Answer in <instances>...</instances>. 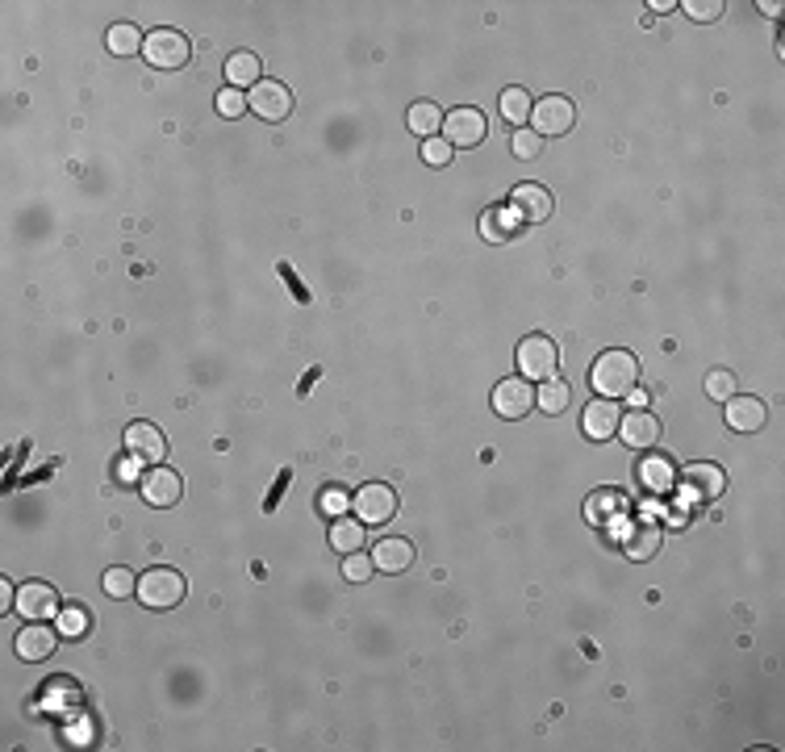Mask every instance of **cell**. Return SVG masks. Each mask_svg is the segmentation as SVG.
Listing matches in <instances>:
<instances>
[{
	"label": "cell",
	"mask_w": 785,
	"mask_h": 752,
	"mask_svg": "<svg viewBox=\"0 0 785 752\" xmlns=\"http://www.w3.org/2000/svg\"><path fill=\"white\" fill-rule=\"evenodd\" d=\"M589 385L598 389L602 397H627L631 389H639V360L631 356V351H602L598 360H593L589 368Z\"/></svg>",
	"instance_id": "1"
},
{
	"label": "cell",
	"mask_w": 785,
	"mask_h": 752,
	"mask_svg": "<svg viewBox=\"0 0 785 752\" xmlns=\"http://www.w3.org/2000/svg\"><path fill=\"white\" fill-rule=\"evenodd\" d=\"M560 368V347L547 335H527L518 343V372L527 381H552Z\"/></svg>",
	"instance_id": "2"
},
{
	"label": "cell",
	"mask_w": 785,
	"mask_h": 752,
	"mask_svg": "<svg viewBox=\"0 0 785 752\" xmlns=\"http://www.w3.org/2000/svg\"><path fill=\"white\" fill-rule=\"evenodd\" d=\"M184 590H188V585H184V577L176 569H151L147 577H138V598H142V606H151V610L180 606Z\"/></svg>",
	"instance_id": "3"
},
{
	"label": "cell",
	"mask_w": 785,
	"mask_h": 752,
	"mask_svg": "<svg viewBox=\"0 0 785 752\" xmlns=\"http://www.w3.org/2000/svg\"><path fill=\"white\" fill-rule=\"evenodd\" d=\"M142 55H147V63L159 67V72H176V67H184L188 55H193V42L180 30H155L142 42Z\"/></svg>",
	"instance_id": "4"
},
{
	"label": "cell",
	"mask_w": 785,
	"mask_h": 752,
	"mask_svg": "<svg viewBox=\"0 0 785 752\" xmlns=\"http://www.w3.org/2000/svg\"><path fill=\"white\" fill-rule=\"evenodd\" d=\"M485 134H489V117L481 109H472V105L451 109L443 117V138H447L451 147H481Z\"/></svg>",
	"instance_id": "5"
},
{
	"label": "cell",
	"mask_w": 785,
	"mask_h": 752,
	"mask_svg": "<svg viewBox=\"0 0 785 752\" xmlns=\"http://www.w3.org/2000/svg\"><path fill=\"white\" fill-rule=\"evenodd\" d=\"M351 506H355V519H360L364 527H380V523H389L397 514V493L389 485L372 481V485H360V493L351 498Z\"/></svg>",
	"instance_id": "6"
},
{
	"label": "cell",
	"mask_w": 785,
	"mask_h": 752,
	"mask_svg": "<svg viewBox=\"0 0 785 752\" xmlns=\"http://www.w3.org/2000/svg\"><path fill=\"white\" fill-rule=\"evenodd\" d=\"M13 610L26 623H46V619H55L59 615V594H55V585L51 581H26L17 590V602H13Z\"/></svg>",
	"instance_id": "7"
},
{
	"label": "cell",
	"mask_w": 785,
	"mask_h": 752,
	"mask_svg": "<svg viewBox=\"0 0 785 752\" xmlns=\"http://www.w3.org/2000/svg\"><path fill=\"white\" fill-rule=\"evenodd\" d=\"M247 109L259 113V117H268V122H280V117H289V109H293V92H289V84H280V80H259L247 92Z\"/></svg>",
	"instance_id": "8"
},
{
	"label": "cell",
	"mask_w": 785,
	"mask_h": 752,
	"mask_svg": "<svg viewBox=\"0 0 785 752\" xmlns=\"http://www.w3.org/2000/svg\"><path fill=\"white\" fill-rule=\"evenodd\" d=\"M677 485L685 489L689 502H715V498H723V489H727V473L719 464H694V468H685V477Z\"/></svg>",
	"instance_id": "9"
},
{
	"label": "cell",
	"mask_w": 785,
	"mask_h": 752,
	"mask_svg": "<svg viewBox=\"0 0 785 752\" xmlns=\"http://www.w3.org/2000/svg\"><path fill=\"white\" fill-rule=\"evenodd\" d=\"M531 406H535V389L522 376H506V381L493 385V410L502 418H527Z\"/></svg>",
	"instance_id": "10"
},
{
	"label": "cell",
	"mask_w": 785,
	"mask_h": 752,
	"mask_svg": "<svg viewBox=\"0 0 785 752\" xmlns=\"http://www.w3.org/2000/svg\"><path fill=\"white\" fill-rule=\"evenodd\" d=\"M510 209H514V214H518L522 222L539 226V222H547V218H552L556 201H552V193H547L543 184H518L514 193H510Z\"/></svg>",
	"instance_id": "11"
},
{
	"label": "cell",
	"mask_w": 785,
	"mask_h": 752,
	"mask_svg": "<svg viewBox=\"0 0 785 752\" xmlns=\"http://www.w3.org/2000/svg\"><path fill=\"white\" fill-rule=\"evenodd\" d=\"M142 498H147L151 506H159V510H168V506H176L180 498H184V481H180V473H172V468H147L142 473Z\"/></svg>",
	"instance_id": "12"
},
{
	"label": "cell",
	"mask_w": 785,
	"mask_h": 752,
	"mask_svg": "<svg viewBox=\"0 0 785 752\" xmlns=\"http://www.w3.org/2000/svg\"><path fill=\"white\" fill-rule=\"evenodd\" d=\"M531 122H535L539 138L543 134H568V130H573V122H577V109H573V101H564V97H543L531 109Z\"/></svg>",
	"instance_id": "13"
},
{
	"label": "cell",
	"mask_w": 785,
	"mask_h": 752,
	"mask_svg": "<svg viewBox=\"0 0 785 752\" xmlns=\"http://www.w3.org/2000/svg\"><path fill=\"white\" fill-rule=\"evenodd\" d=\"M163 452H168V443H163L159 427H151V422H130L126 427V456L155 464V460H163Z\"/></svg>",
	"instance_id": "14"
},
{
	"label": "cell",
	"mask_w": 785,
	"mask_h": 752,
	"mask_svg": "<svg viewBox=\"0 0 785 752\" xmlns=\"http://www.w3.org/2000/svg\"><path fill=\"white\" fill-rule=\"evenodd\" d=\"M723 406H727V427L740 431V435H752V431H760L769 422V410H765L760 397H740V393H735L731 402H723Z\"/></svg>",
	"instance_id": "15"
},
{
	"label": "cell",
	"mask_w": 785,
	"mask_h": 752,
	"mask_svg": "<svg viewBox=\"0 0 785 752\" xmlns=\"http://www.w3.org/2000/svg\"><path fill=\"white\" fill-rule=\"evenodd\" d=\"M618 435H623L627 448H652V443H660V418L652 410H631L623 422H618Z\"/></svg>",
	"instance_id": "16"
},
{
	"label": "cell",
	"mask_w": 785,
	"mask_h": 752,
	"mask_svg": "<svg viewBox=\"0 0 785 752\" xmlns=\"http://www.w3.org/2000/svg\"><path fill=\"white\" fill-rule=\"evenodd\" d=\"M618 422H623V414H618V406L610 402V397H598V402H589V406H585L581 431H585L593 443H602V439L618 435Z\"/></svg>",
	"instance_id": "17"
},
{
	"label": "cell",
	"mask_w": 785,
	"mask_h": 752,
	"mask_svg": "<svg viewBox=\"0 0 785 752\" xmlns=\"http://www.w3.org/2000/svg\"><path fill=\"white\" fill-rule=\"evenodd\" d=\"M55 644H59L55 627L26 623V627H21V636H17V656H21V661H46V656L55 652Z\"/></svg>",
	"instance_id": "18"
},
{
	"label": "cell",
	"mask_w": 785,
	"mask_h": 752,
	"mask_svg": "<svg viewBox=\"0 0 785 752\" xmlns=\"http://www.w3.org/2000/svg\"><path fill=\"white\" fill-rule=\"evenodd\" d=\"M623 514H627V493H618V489H598V493H589V502H585V519H589V523L610 527L614 519H623Z\"/></svg>",
	"instance_id": "19"
},
{
	"label": "cell",
	"mask_w": 785,
	"mask_h": 752,
	"mask_svg": "<svg viewBox=\"0 0 785 752\" xmlns=\"http://www.w3.org/2000/svg\"><path fill=\"white\" fill-rule=\"evenodd\" d=\"M372 560H376V569H385V573H406L414 564V544H410V539L389 535V539H380V544L372 548Z\"/></svg>",
	"instance_id": "20"
},
{
	"label": "cell",
	"mask_w": 785,
	"mask_h": 752,
	"mask_svg": "<svg viewBox=\"0 0 785 752\" xmlns=\"http://www.w3.org/2000/svg\"><path fill=\"white\" fill-rule=\"evenodd\" d=\"M660 523H652V519H644V523H631L627 527V539H623V552L631 556V560H652L656 552H660Z\"/></svg>",
	"instance_id": "21"
},
{
	"label": "cell",
	"mask_w": 785,
	"mask_h": 752,
	"mask_svg": "<svg viewBox=\"0 0 785 752\" xmlns=\"http://www.w3.org/2000/svg\"><path fill=\"white\" fill-rule=\"evenodd\" d=\"M518 226H522V218L514 214L510 205H493V209H485V218H481V234L489 243H510L518 234Z\"/></svg>",
	"instance_id": "22"
},
{
	"label": "cell",
	"mask_w": 785,
	"mask_h": 752,
	"mask_svg": "<svg viewBox=\"0 0 785 752\" xmlns=\"http://www.w3.org/2000/svg\"><path fill=\"white\" fill-rule=\"evenodd\" d=\"M259 76H264V63H259V55H251V51H234L230 59H226V84L230 88H255L259 84Z\"/></svg>",
	"instance_id": "23"
},
{
	"label": "cell",
	"mask_w": 785,
	"mask_h": 752,
	"mask_svg": "<svg viewBox=\"0 0 785 752\" xmlns=\"http://www.w3.org/2000/svg\"><path fill=\"white\" fill-rule=\"evenodd\" d=\"M639 477H644V485L652 493H669L677 485V468L669 456H648L644 464H639Z\"/></svg>",
	"instance_id": "24"
},
{
	"label": "cell",
	"mask_w": 785,
	"mask_h": 752,
	"mask_svg": "<svg viewBox=\"0 0 785 752\" xmlns=\"http://www.w3.org/2000/svg\"><path fill=\"white\" fill-rule=\"evenodd\" d=\"M330 544H335L343 556L360 552L364 548V523L360 519H335V527H330Z\"/></svg>",
	"instance_id": "25"
},
{
	"label": "cell",
	"mask_w": 785,
	"mask_h": 752,
	"mask_svg": "<svg viewBox=\"0 0 785 752\" xmlns=\"http://www.w3.org/2000/svg\"><path fill=\"white\" fill-rule=\"evenodd\" d=\"M410 130H414L418 138H435V130H443V113H439V105H431V101L410 105Z\"/></svg>",
	"instance_id": "26"
},
{
	"label": "cell",
	"mask_w": 785,
	"mask_h": 752,
	"mask_svg": "<svg viewBox=\"0 0 785 752\" xmlns=\"http://www.w3.org/2000/svg\"><path fill=\"white\" fill-rule=\"evenodd\" d=\"M531 109H535V101L527 97V88H506L502 92V117L510 126H522L531 117Z\"/></svg>",
	"instance_id": "27"
},
{
	"label": "cell",
	"mask_w": 785,
	"mask_h": 752,
	"mask_svg": "<svg viewBox=\"0 0 785 752\" xmlns=\"http://www.w3.org/2000/svg\"><path fill=\"white\" fill-rule=\"evenodd\" d=\"M105 42H109V51H113V55H138V51H142V42H147V38H142V34L130 26V21H126V26H113Z\"/></svg>",
	"instance_id": "28"
},
{
	"label": "cell",
	"mask_w": 785,
	"mask_h": 752,
	"mask_svg": "<svg viewBox=\"0 0 785 752\" xmlns=\"http://www.w3.org/2000/svg\"><path fill=\"white\" fill-rule=\"evenodd\" d=\"M88 610L84 606H67V610H59V636H67V640H80V636H88Z\"/></svg>",
	"instance_id": "29"
},
{
	"label": "cell",
	"mask_w": 785,
	"mask_h": 752,
	"mask_svg": "<svg viewBox=\"0 0 785 752\" xmlns=\"http://www.w3.org/2000/svg\"><path fill=\"white\" fill-rule=\"evenodd\" d=\"M568 397H573V393H568V385H564V381H543V389L535 393V402H539L547 414H564Z\"/></svg>",
	"instance_id": "30"
},
{
	"label": "cell",
	"mask_w": 785,
	"mask_h": 752,
	"mask_svg": "<svg viewBox=\"0 0 785 752\" xmlns=\"http://www.w3.org/2000/svg\"><path fill=\"white\" fill-rule=\"evenodd\" d=\"M372 569H376V560H372L364 548H360V552H351V556L343 560V577H347V581H355V585H364V581L372 577Z\"/></svg>",
	"instance_id": "31"
},
{
	"label": "cell",
	"mask_w": 785,
	"mask_h": 752,
	"mask_svg": "<svg viewBox=\"0 0 785 752\" xmlns=\"http://www.w3.org/2000/svg\"><path fill=\"white\" fill-rule=\"evenodd\" d=\"M105 594H109V598H130V594H138L134 573H130V569H109V573H105Z\"/></svg>",
	"instance_id": "32"
},
{
	"label": "cell",
	"mask_w": 785,
	"mask_h": 752,
	"mask_svg": "<svg viewBox=\"0 0 785 752\" xmlns=\"http://www.w3.org/2000/svg\"><path fill=\"white\" fill-rule=\"evenodd\" d=\"M706 397H715V402H731V397H735V376L727 368H715L706 376Z\"/></svg>",
	"instance_id": "33"
},
{
	"label": "cell",
	"mask_w": 785,
	"mask_h": 752,
	"mask_svg": "<svg viewBox=\"0 0 785 752\" xmlns=\"http://www.w3.org/2000/svg\"><path fill=\"white\" fill-rule=\"evenodd\" d=\"M451 155H456V147H451L447 138H426V143H422V159L431 163V168H447Z\"/></svg>",
	"instance_id": "34"
},
{
	"label": "cell",
	"mask_w": 785,
	"mask_h": 752,
	"mask_svg": "<svg viewBox=\"0 0 785 752\" xmlns=\"http://www.w3.org/2000/svg\"><path fill=\"white\" fill-rule=\"evenodd\" d=\"M510 147H514V155H518V159H539L543 138H539L535 130H518V134L510 138Z\"/></svg>",
	"instance_id": "35"
},
{
	"label": "cell",
	"mask_w": 785,
	"mask_h": 752,
	"mask_svg": "<svg viewBox=\"0 0 785 752\" xmlns=\"http://www.w3.org/2000/svg\"><path fill=\"white\" fill-rule=\"evenodd\" d=\"M218 113H222V117H239V113H247V97H243L239 88L226 84V88L218 92Z\"/></svg>",
	"instance_id": "36"
},
{
	"label": "cell",
	"mask_w": 785,
	"mask_h": 752,
	"mask_svg": "<svg viewBox=\"0 0 785 752\" xmlns=\"http://www.w3.org/2000/svg\"><path fill=\"white\" fill-rule=\"evenodd\" d=\"M685 13L694 17V21H715L723 13V0H689Z\"/></svg>",
	"instance_id": "37"
},
{
	"label": "cell",
	"mask_w": 785,
	"mask_h": 752,
	"mask_svg": "<svg viewBox=\"0 0 785 752\" xmlns=\"http://www.w3.org/2000/svg\"><path fill=\"white\" fill-rule=\"evenodd\" d=\"M351 506V498L343 489H326L322 493V514H330V519H343V510Z\"/></svg>",
	"instance_id": "38"
}]
</instances>
